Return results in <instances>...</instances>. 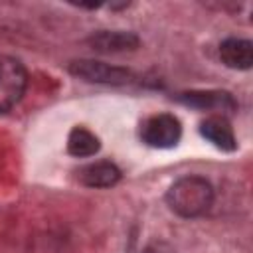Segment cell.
<instances>
[{"instance_id": "1", "label": "cell", "mask_w": 253, "mask_h": 253, "mask_svg": "<svg viewBox=\"0 0 253 253\" xmlns=\"http://www.w3.org/2000/svg\"><path fill=\"white\" fill-rule=\"evenodd\" d=\"M164 200L170 211H174L176 215L184 219H196L211 210L215 202V190L208 178L188 174L170 184Z\"/></svg>"}, {"instance_id": "2", "label": "cell", "mask_w": 253, "mask_h": 253, "mask_svg": "<svg viewBox=\"0 0 253 253\" xmlns=\"http://www.w3.org/2000/svg\"><path fill=\"white\" fill-rule=\"evenodd\" d=\"M28 81L30 75L26 65L12 55L0 53V115L8 113L22 101Z\"/></svg>"}, {"instance_id": "3", "label": "cell", "mask_w": 253, "mask_h": 253, "mask_svg": "<svg viewBox=\"0 0 253 253\" xmlns=\"http://www.w3.org/2000/svg\"><path fill=\"white\" fill-rule=\"evenodd\" d=\"M69 73L77 79L87 83H101V85H126L134 81V73L128 67H119L95 59H75L69 63Z\"/></svg>"}, {"instance_id": "4", "label": "cell", "mask_w": 253, "mask_h": 253, "mask_svg": "<svg viewBox=\"0 0 253 253\" xmlns=\"http://www.w3.org/2000/svg\"><path fill=\"white\" fill-rule=\"evenodd\" d=\"M140 138L150 148H174L182 138V123L170 113L152 115L140 125Z\"/></svg>"}, {"instance_id": "5", "label": "cell", "mask_w": 253, "mask_h": 253, "mask_svg": "<svg viewBox=\"0 0 253 253\" xmlns=\"http://www.w3.org/2000/svg\"><path fill=\"white\" fill-rule=\"evenodd\" d=\"M176 101L198 111H217L221 117H227L237 109L233 95L227 91H184L176 95Z\"/></svg>"}, {"instance_id": "6", "label": "cell", "mask_w": 253, "mask_h": 253, "mask_svg": "<svg viewBox=\"0 0 253 253\" xmlns=\"http://www.w3.org/2000/svg\"><path fill=\"white\" fill-rule=\"evenodd\" d=\"M123 172L121 168L111 162V160H99V162H91L85 164L77 170V180L79 184H83L85 188H113L121 182Z\"/></svg>"}, {"instance_id": "7", "label": "cell", "mask_w": 253, "mask_h": 253, "mask_svg": "<svg viewBox=\"0 0 253 253\" xmlns=\"http://www.w3.org/2000/svg\"><path fill=\"white\" fill-rule=\"evenodd\" d=\"M219 59L225 67L247 71L253 65V43L245 38H225L217 47Z\"/></svg>"}, {"instance_id": "8", "label": "cell", "mask_w": 253, "mask_h": 253, "mask_svg": "<svg viewBox=\"0 0 253 253\" xmlns=\"http://www.w3.org/2000/svg\"><path fill=\"white\" fill-rule=\"evenodd\" d=\"M200 134L223 152H233L237 148V138H235L233 126L227 121V117L211 115V117L204 119L200 123Z\"/></svg>"}, {"instance_id": "9", "label": "cell", "mask_w": 253, "mask_h": 253, "mask_svg": "<svg viewBox=\"0 0 253 253\" xmlns=\"http://www.w3.org/2000/svg\"><path fill=\"white\" fill-rule=\"evenodd\" d=\"M95 51L101 53H121V51H132L140 45V40L132 32H95L85 40Z\"/></svg>"}, {"instance_id": "10", "label": "cell", "mask_w": 253, "mask_h": 253, "mask_svg": "<svg viewBox=\"0 0 253 253\" xmlns=\"http://www.w3.org/2000/svg\"><path fill=\"white\" fill-rule=\"evenodd\" d=\"M101 148L99 138L85 126H73L67 136V152L75 158H89L95 156Z\"/></svg>"}, {"instance_id": "11", "label": "cell", "mask_w": 253, "mask_h": 253, "mask_svg": "<svg viewBox=\"0 0 253 253\" xmlns=\"http://www.w3.org/2000/svg\"><path fill=\"white\" fill-rule=\"evenodd\" d=\"M142 253H174V249L166 241H152L144 247Z\"/></svg>"}]
</instances>
